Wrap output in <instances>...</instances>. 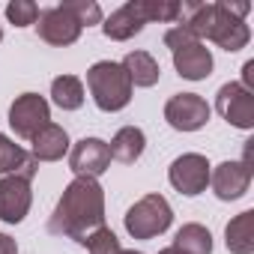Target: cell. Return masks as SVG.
I'll return each instance as SVG.
<instances>
[{"label": "cell", "mask_w": 254, "mask_h": 254, "mask_svg": "<svg viewBox=\"0 0 254 254\" xmlns=\"http://www.w3.org/2000/svg\"><path fill=\"white\" fill-rule=\"evenodd\" d=\"M144 27H147V24H144V18L138 15V9H135L132 0H129L126 6L114 9L108 18H102V33H105L108 39H114V42H126V39H132V36H138Z\"/></svg>", "instance_id": "14"}, {"label": "cell", "mask_w": 254, "mask_h": 254, "mask_svg": "<svg viewBox=\"0 0 254 254\" xmlns=\"http://www.w3.org/2000/svg\"><path fill=\"white\" fill-rule=\"evenodd\" d=\"M72 18L81 24V27H93V24H102V6L96 3V0H66L63 3Z\"/></svg>", "instance_id": "24"}, {"label": "cell", "mask_w": 254, "mask_h": 254, "mask_svg": "<svg viewBox=\"0 0 254 254\" xmlns=\"http://www.w3.org/2000/svg\"><path fill=\"white\" fill-rule=\"evenodd\" d=\"M159 254H183V251H180V248H174V245H168V248H162Z\"/></svg>", "instance_id": "28"}, {"label": "cell", "mask_w": 254, "mask_h": 254, "mask_svg": "<svg viewBox=\"0 0 254 254\" xmlns=\"http://www.w3.org/2000/svg\"><path fill=\"white\" fill-rule=\"evenodd\" d=\"M33 191H30V177L24 174H9L0 180V221L6 224H21L30 212Z\"/></svg>", "instance_id": "11"}, {"label": "cell", "mask_w": 254, "mask_h": 254, "mask_svg": "<svg viewBox=\"0 0 254 254\" xmlns=\"http://www.w3.org/2000/svg\"><path fill=\"white\" fill-rule=\"evenodd\" d=\"M69 168L75 171V177L99 180V177L111 168L108 141H102V138H81V141L69 150Z\"/></svg>", "instance_id": "12"}, {"label": "cell", "mask_w": 254, "mask_h": 254, "mask_svg": "<svg viewBox=\"0 0 254 254\" xmlns=\"http://www.w3.org/2000/svg\"><path fill=\"white\" fill-rule=\"evenodd\" d=\"M209 114H212V108L197 93H174L165 102V120L177 132H197V129H203V126L209 123Z\"/></svg>", "instance_id": "7"}, {"label": "cell", "mask_w": 254, "mask_h": 254, "mask_svg": "<svg viewBox=\"0 0 254 254\" xmlns=\"http://www.w3.org/2000/svg\"><path fill=\"white\" fill-rule=\"evenodd\" d=\"M0 254H18V242L9 233H0Z\"/></svg>", "instance_id": "27"}, {"label": "cell", "mask_w": 254, "mask_h": 254, "mask_svg": "<svg viewBox=\"0 0 254 254\" xmlns=\"http://www.w3.org/2000/svg\"><path fill=\"white\" fill-rule=\"evenodd\" d=\"M108 150H111L114 162L135 165L144 156V150H147V135H144V129H138V126H123V129L111 138Z\"/></svg>", "instance_id": "16"}, {"label": "cell", "mask_w": 254, "mask_h": 254, "mask_svg": "<svg viewBox=\"0 0 254 254\" xmlns=\"http://www.w3.org/2000/svg\"><path fill=\"white\" fill-rule=\"evenodd\" d=\"M87 93H84V81L78 75H57L51 81V102L60 111H78L84 105Z\"/></svg>", "instance_id": "20"}, {"label": "cell", "mask_w": 254, "mask_h": 254, "mask_svg": "<svg viewBox=\"0 0 254 254\" xmlns=\"http://www.w3.org/2000/svg\"><path fill=\"white\" fill-rule=\"evenodd\" d=\"M248 93H254V60H248L245 66H242V81H239Z\"/></svg>", "instance_id": "26"}, {"label": "cell", "mask_w": 254, "mask_h": 254, "mask_svg": "<svg viewBox=\"0 0 254 254\" xmlns=\"http://www.w3.org/2000/svg\"><path fill=\"white\" fill-rule=\"evenodd\" d=\"M87 90H90L96 108L105 111V114L123 111L132 102V93H135L126 69L114 60H99L87 69Z\"/></svg>", "instance_id": "3"}, {"label": "cell", "mask_w": 254, "mask_h": 254, "mask_svg": "<svg viewBox=\"0 0 254 254\" xmlns=\"http://www.w3.org/2000/svg\"><path fill=\"white\" fill-rule=\"evenodd\" d=\"M165 45L171 48V57H174V69L180 78L186 81H206L212 75V51L206 48V42L194 39L189 30L183 27H171L165 33Z\"/></svg>", "instance_id": "4"}, {"label": "cell", "mask_w": 254, "mask_h": 254, "mask_svg": "<svg viewBox=\"0 0 254 254\" xmlns=\"http://www.w3.org/2000/svg\"><path fill=\"white\" fill-rule=\"evenodd\" d=\"M174 248H180L183 254H212V233L203 224L189 221V224H183L177 230Z\"/></svg>", "instance_id": "21"}, {"label": "cell", "mask_w": 254, "mask_h": 254, "mask_svg": "<svg viewBox=\"0 0 254 254\" xmlns=\"http://www.w3.org/2000/svg\"><path fill=\"white\" fill-rule=\"evenodd\" d=\"M120 254H144V251H135V248H132V251H126V248H123Z\"/></svg>", "instance_id": "29"}, {"label": "cell", "mask_w": 254, "mask_h": 254, "mask_svg": "<svg viewBox=\"0 0 254 254\" xmlns=\"http://www.w3.org/2000/svg\"><path fill=\"white\" fill-rule=\"evenodd\" d=\"M48 123H51V105L39 93H21L9 105V129L24 141H33Z\"/></svg>", "instance_id": "6"}, {"label": "cell", "mask_w": 254, "mask_h": 254, "mask_svg": "<svg viewBox=\"0 0 254 254\" xmlns=\"http://www.w3.org/2000/svg\"><path fill=\"white\" fill-rule=\"evenodd\" d=\"M39 6L33 3V0H12V3H6V18L15 24V27H30L39 21Z\"/></svg>", "instance_id": "25"}, {"label": "cell", "mask_w": 254, "mask_h": 254, "mask_svg": "<svg viewBox=\"0 0 254 254\" xmlns=\"http://www.w3.org/2000/svg\"><path fill=\"white\" fill-rule=\"evenodd\" d=\"M209 186L218 200H239L251 189V168H245L242 162H221L215 171H209Z\"/></svg>", "instance_id": "13"}, {"label": "cell", "mask_w": 254, "mask_h": 254, "mask_svg": "<svg viewBox=\"0 0 254 254\" xmlns=\"http://www.w3.org/2000/svg\"><path fill=\"white\" fill-rule=\"evenodd\" d=\"M215 111L233 129H254V93H248L239 81H227L215 93Z\"/></svg>", "instance_id": "9"}, {"label": "cell", "mask_w": 254, "mask_h": 254, "mask_svg": "<svg viewBox=\"0 0 254 254\" xmlns=\"http://www.w3.org/2000/svg\"><path fill=\"white\" fill-rule=\"evenodd\" d=\"M81 24L72 18V12L60 3V6H51V9H42L39 12V21H36V33L42 42L54 45V48H66V45H75L81 39Z\"/></svg>", "instance_id": "10"}, {"label": "cell", "mask_w": 254, "mask_h": 254, "mask_svg": "<svg viewBox=\"0 0 254 254\" xmlns=\"http://www.w3.org/2000/svg\"><path fill=\"white\" fill-rule=\"evenodd\" d=\"M120 66L126 69L132 87H156L159 78H162V66L150 51H129Z\"/></svg>", "instance_id": "18"}, {"label": "cell", "mask_w": 254, "mask_h": 254, "mask_svg": "<svg viewBox=\"0 0 254 254\" xmlns=\"http://www.w3.org/2000/svg\"><path fill=\"white\" fill-rule=\"evenodd\" d=\"M99 227H105V189L99 186V180L75 177L63 189L48 218V233L75 239L78 245H84L87 236Z\"/></svg>", "instance_id": "2"}, {"label": "cell", "mask_w": 254, "mask_h": 254, "mask_svg": "<svg viewBox=\"0 0 254 254\" xmlns=\"http://www.w3.org/2000/svg\"><path fill=\"white\" fill-rule=\"evenodd\" d=\"M251 12V3H180L177 27L189 30L200 42H215L221 51L236 54L251 42V27L245 24V15Z\"/></svg>", "instance_id": "1"}, {"label": "cell", "mask_w": 254, "mask_h": 254, "mask_svg": "<svg viewBox=\"0 0 254 254\" xmlns=\"http://www.w3.org/2000/svg\"><path fill=\"white\" fill-rule=\"evenodd\" d=\"M144 24L159 21V24H177L180 15V0H132Z\"/></svg>", "instance_id": "22"}, {"label": "cell", "mask_w": 254, "mask_h": 254, "mask_svg": "<svg viewBox=\"0 0 254 254\" xmlns=\"http://www.w3.org/2000/svg\"><path fill=\"white\" fill-rule=\"evenodd\" d=\"M224 245L230 254H254V212L245 209L224 227Z\"/></svg>", "instance_id": "19"}, {"label": "cell", "mask_w": 254, "mask_h": 254, "mask_svg": "<svg viewBox=\"0 0 254 254\" xmlns=\"http://www.w3.org/2000/svg\"><path fill=\"white\" fill-rule=\"evenodd\" d=\"M123 224H126L132 239H156L174 224V209L165 200V194L153 191V194H144L141 200H135L129 206Z\"/></svg>", "instance_id": "5"}, {"label": "cell", "mask_w": 254, "mask_h": 254, "mask_svg": "<svg viewBox=\"0 0 254 254\" xmlns=\"http://www.w3.org/2000/svg\"><path fill=\"white\" fill-rule=\"evenodd\" d=\"M0 42H3V27H0Z\"/></svg>", "instance_id": "30"}, {"label": "cell", "mask_w": 254, "mask_h": 254, "mask_svg": "<svg viewBox=\"0 0 254 254\" xmlns=\"http://www.w3.org/2000/svg\"><path fill=\"white\" fill-rule=\"evenodd\" d=\"M84 248H87L90 254H120V251H123V245H120V239H117V233H114L111 227L93 230V233L87 236Z\"/></svg>", "instance_id": "23"}, {"label": "cell", "mask_w": 254, "mask_h": 254, "mask_svg": "<svg viewBox=\"0 0 254 254\" xmlns=\"http://www.w3.org/2000/svg\"><path fill=\"white\" fill-rule=\"evenodd\" d=\"M209 171H212V165L206 162V156H200V153H183V156H177L171 162L168 180H171V186L180 194L197 197L209 186Z\"/></svg>", "instance_id": "8"}, {"label": "cell", "mask_w": 254, "mask_h": 254, "mask_svg": "<svg viewBox=\"0 0 254 254\" xmlns=\"http://www.w3.org/2000/svg\"><path fill=\"white\" fill-rule=\"evenodd\" d=\"M30 144H33L30 147V156L36 162H60L69 153V135H66L63 126H57V123H48Z\"/></svg>", "instance_id": "15"}, {"label": "cell", "mask_w": 254, "mask_h": 254, "mask_svg": "<svg viewBox=\"0 0 254 254\" xmlns=\"http://www.w3.org/2000/svg\"><path fill=\"white\" fill-rule=\"evenodd\" d=\"M36 168L39 162L24 150L18 147L12 138H6L0 132V177H9V174H24V177H36Z\"/></svg>", "instance_id": "17"}]
</instances>
